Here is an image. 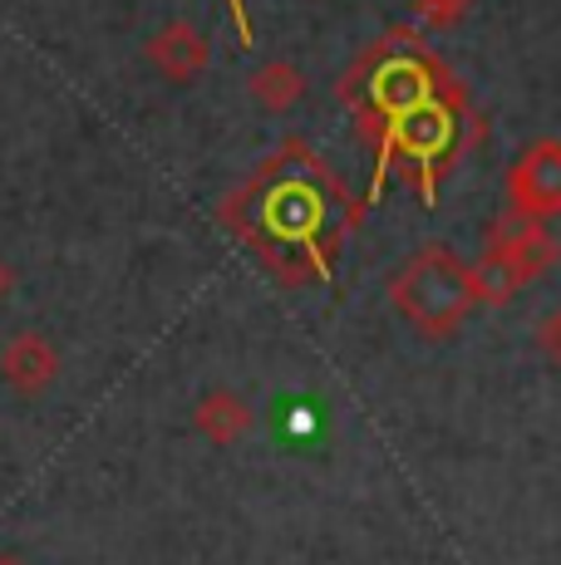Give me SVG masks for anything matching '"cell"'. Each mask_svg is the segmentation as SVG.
I'll return each mask as SVG.
<instances>
[{"instance_id":"cell-1","label":"cell","mask_w":561,"mask_h":565,"mask_svg":"<svg viewBox=\"0 0 561 565\" xmlns=\"http://www.w3.org/2000/svg\"><path fill=\"white\" fill-rule=\"evenodd\" d=\"M360 84V134L380 138V168H374V192L380 198L384 172L394 158L414 162L424 182V202L434 188V168L458 138V94L448 84V70H438L419 45L404 35H390L354 74Z\"/></svg>"},{"instance_id":"cell-2","label":"cell","mask_w":561,"mask_h":565,"mask_svg":"<svg viewBox=\"0 0 561 565\" xmlns=\"http://www.w3.org/2000/svg\"><path fill=\"white\" fill-rule=\"evenodd\" d=\"M242 206H246L242 236L276 246L286 260L310 256L316 266H326L320 242L330 232V212L340 206V188L300 143L280 148V158L242 192Z\"/></svg>"},{"instance_id":"cell-3","label":"cell","mask_w":561,"mask_h":565,"mask_svg":"<svg viewBox=\"0 0 561 565\" xmlns=\"http://www.w3.org/2000/svg\"><path fill=\"white\" fill-rule=\"evenodd\" d=\"M390 300L419 334H428V340L458 334L463 320L478 310L468 260L458 252H448V246H424V252L409 256L390 280Z\"/></svg>"},{"instance_id":"cell-4","label":"cell","mask_w":561,"mask_h":565,"mask_svg":"<svg viewBox=\"0 0 561 565\" xmlns=\"http://www.w3.org/2000/svg\"><path fill=\"white\" fill-rule=\"evenodd\" d=\"M552 266V242L542 226H522V232H502L493 252L468 266L473 276V300L478 306H507L522 286H532L542 270Z\"/></svg>"},{"instance_id":"cell-5","label":"cell","mask_w":561,"mask_h":565,"mask_svg":"<svg viewBox=\"0 0 561 565\" xmlns=\"http://www.w3.org/2000/svg\"><path fill=\"white\" fill-rule=\"evenodd\" d=\"M507 192H512V212L527 222H547L561 212V143L542 138L532 143L507 172Z\"/></svg>"},{"instance_id":"cell-6","label":"cell","mask_w":561,"mask_h":565,"mask_svg":"<svg viewBox=\"0 0 561 565\" xmlns=\"http://www.w3.org/2000/svg\"><path fill=\"white\" fill-rule=\"evenodd\" d=\"M60 379V344L45 330H15L0 344V384L20 398H40Z\"/></svg>"},{"instance_id":"cell-7","label":"cell","mask_w":561,"mask_h":565,"mask_svg":"<svg viewBox=\"0 0 561 565\" xmlns=\"http://www.w3.org/2000/svg\"><path fill=\"white\" fill-rule=\"evenodd\" d=\"M212 60V45L192 20H168L154 40H148V64L163 74L168 84H192Z\"/></svg>"},{"instance_id":"cell-8","label":"cell","mask_w":561,"mask_h":565,"mask_svg":"<svg viewBox=\"0 0 561 565\" xmlns=\"http://www.w3.org/2000/svg\"><path fill=\"white\" fill-rule=\"evenodd\" d=\"M192 428H198L212 448H232V443H242L246 433H252V408H246L242 394H232V388H208V394L198 398V408H192Z\"/></svg>"},{"instance_id":"cell-9","label":"cell","mask_w":561,"mask_h":565,"mask_svg":"<svg viewBox=\"0 0 561 565\" xmlns=\"http://www.w3.org/2000/svg\"><path fill=\"white\" fill-rule=\"evenodd\" d=\"M246 94H252V104L266 108V114H286V108H296L306 99V74H300L296 64H262V70L252 74V84H246Z\"/></svg>"},{"instance_id":"cell-10","label":"cell","mask_w":561,"mask_h":565,"mask_svg":"<svg viewBox=\"0 0 561 565\" xmlns=\"http://www.w3.org/2000/svg\"><path fill=\"white\" fill-rule=\"evenodd\" d=\"M468 10V0H414V15L424 20L428 30H444V25H453V20Z\"/></svg>"},{"instance_id":"cell-11","label":"cell","mask_w":561,"mask_h":565,"mask_svg":"<svg viewBox=\"0 0 561 565\" xmlns=\"http://www.w3.org/2000/svg\"><path fill=\"white\" fill-rule=\"evenodd\" d=\"M226 6H232L236 40H242V50H252V45H256V35H252V15H246V0H226Z\"/></svg>"},{"instance_id":"cell-12","label":"cell","mask_w":561,"mask_h":565,"mask_svg":"<svg viewBox=\"0 0 561 565\" xmlns=\"http://www.w3.org/2000/svg\"><path fill=\"white\" fill-rule=\"evenodd\" d=\"M10 296H15V270H10V260L0 256V306H6Z\"/></svg>"},{"instance_id":"cell-13","label":"cell","mask_w":561,"mask_h":565,"mask_svg":"<svg viewBox=\"0 0 561 565\" xmlns=\"http://www.w3.org/2000/svg\"><path fill=\"white\" fill-rule=\"evenodd\" d=\"M0 565H25V561H15V556H0Z\"/></svg>"}]
</instances>
